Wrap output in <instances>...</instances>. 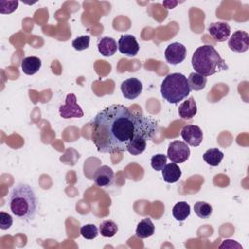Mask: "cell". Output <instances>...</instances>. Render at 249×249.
I'll return each instance as SVG.
<instances>
[{
    "instance_id": "obj_22",
    "label": "cell",
    "mask_w": 249,
    "mask_h": 249,
    "mask_svg": "<svg viewBox=\"0 0 249 249\" xmlns=\"http://www.w3.org/2000/svg\"><path fill=\"white\" fill-rule=\"evenodd\" d=\"M188 83H189L191 89L198 91L205 88L207 79H206V77H204L196 72H193L188 77Z\"/></svg>"
},
{
    "instance_id": "obj_25",
    "label": "cell",
    "mask_w": 249,
    "mask_h": 249,
    "mask_svg": "<svg viewBox=\"0 0 249 249\" xmlns=\"http://www.w3.org/2000/svg\"><path fill=\"white\" fill-rule=\"evenodd\" d=\"M80 233L86 239H93L98 235V229L93 224H87L81 227Z\"/></svg>"
},
{
    "instance_id": "obj_8",
    "label": "cell",
    "mask_w": 249,
    "mask_h": 249,
    "mask_svg": "<svg viewBox=\"0 0 249 249\" xmlns=\"http://www.w3.org/2000/svg\"><path fill=\"white\" fill-rule=\"evenodd\" d=\"M187 55V50L186 47L178 42L171 43L167 46L164 52L165 59L168 63L172 65H177L181 63Z\"/></svg>"
},
{
    "instance_id": "obj_28",
    "label": "cell",
    "mask_w": 249,
    "mask_h": 249,
    "mask_svg": "<svg viewBox=\"0 0 249 249\" xmlns=\"http://www.w3.org/2000/svg\"><path fill=\"white\" fill-rule=\"evenodd\" d=\"M18 1H0V13L1 14H10L18 8Z\"/></svg>"
},
{
    "instance_id": "obj_15",
    "label": "cell",
    "mask_w": 249,
    "mask_h": 249,
    "mask_svg": "<svg viewBox=\"0 0 249 249\" xmlns=\"http://www.w3.org/2000/svg\"><path fill=\"white\" fill-rule=\"evenodd\" d=\"M196 104L194 97L192 96L189 97L186 101H183L178 108L179 116L184 120H191L193 117L196 116Z\"/></svg>"
},
{
    "instance_id": "obj_19",
    "label": "cell",
    "mask_w": 249,
    "mask_h": 249,
    "mask_svg": "<svg viewBox=\"0 0 249 249\" xmlns=\"http://www.w3.org/2000/svg\"><path fill=\"white\" fill-rule=\"evenodd\" d=\"M154 232H155V226L151 221V219L149 218H145L141 220L138 223L135 231V234L139 238L150 237L154 234Z\"/></svg>"
},
{
    "instance_id": "obj_1",
    "label": "cell",
    "mask_w": 249,
    "mask_h": 249,
    "mask_svg": "<svg viewBox=\"0 0 249 249\" xmlns=\"http://www.w3.org/2000/svg\"><path fill=\"white\" fill-rule=\"evenodd\" d=\"M91 140L100 153L126 151L134 128V114L121 104L101 110L90 123Z\"/></svg>"
},
{
    "instance_id": "obj_18",
    "label": "cell",
    "mask_w": 249,
    "mask_h": 249,
    "mask_svg": "<svg viewBox=\"0 0 249 249\" xmlns=\"http://www.w3.org/2000/svg\"><path fill=\"white\" fill-rule=\"evenodd\" d=\"M42 62L37 56H27L21 61V70L26 75H34L41 68Z\"/></svg>"
},
{
    "instance_id": "obj_2",
    "label": "cell",
    "mask_w": 249,
    "mask_h": 249,
    "mask_svg": "<svg viewBox=\"0 0 249 249\" xmlns=\"http://www.w3.org/2000/svg\"><path fill=\"white\" fill-rule=\"evenodd\" d=\"M9 205L12 213L20 220L30 221L37 212L38 200L31 186L20 183L11 192Z\"/></svg>"
},
{
    "instance_id": "obj_5",
    "label": "cell",
    "mask_w": 249,
    "mask_h": 249,
    "mask_svg": "<svg viewBox=\"0 0 249 249\" xmlns=\"http://www.w3.org/2000/svg\"><path fill=\"white\" fill-rule=\"evenodd\" d=\"M191 92L188 79L181 73L168 74L160 86L161 96L171 104H177Z\"/></svg>"
},
{
    "instance_id": "obj_4",
    "label": "cell",
    "mask_w": 249,
    "mask_h": 249,
    "mask_svg": "<svg viewBox=\"0 0 249 249\" xmlns=\"http://www.w3.org/2000/svg\"><path fill=\"white\" fill-rule=\"evenodd\" d=\"M157 128V122L152 118L134 115L133 134L127 144L126 151L134 156L142 154L147 147V140L153 138Z\"/></svg>"
},
{
    "instance_id": "obj_29",
    "label": "cell",
    "mask_w": 249,
    "mask_h": 249,
    "mask_svg": "<svg viewBox=\"0 0 249 249\" xmlns=\"http://www.w3.org/2000/svg\"><path fill=\"white\" fill-rule=\"evenodd\" d=\"M13 225V218L10 214L1 211L0 212V229L1 230H8Z\"/></svg>"
},
{
    "instance_id": "obj_14",
    "label": "cell",
    "mask_w": 249,
    "mask_h": 249,
    "mask_svg": "<svg viewBox=\"0 0 249 249\" xmlns=\"http://www.w3.org/2000/svg\"><path fill=\"white\" fill-rule=\"evenodd\" d=\"M208 31L217 42H225L231 34V27L226 22H212L208 26Z\"/></svg>"
},
{
    "instance_id": "obj_21",
    "label": "cell",
    "mask_w": 249,
    "mask_h": 249,
    "mask_svg": "<svg viewBox=\"0 0 249 249\" xmlns=\"http://www.w3.org/2000/svg\"><path fill=\"white\" fill-rule=\"evenodd\" d=\"M224 158V154L217 148H211L203 154V160L211 166H218Z\"/></svg>"
},
{
    "instance_id": "obj_3",
    "label": "cell",
    "mask_w": 249,
    "mask_h": 249,
    "mask_svg": "<svg viewBox=\"0 0 249 249\" xmlns=\"http://www.w3.org/2000/svg\"><path fill=\"white\" fill-rule=\"evenodd\" d=\"M192 65L196 73L204 77L228 69L225 60L211 45H202L195 51L192 56Z\"/></svg>"
},
{
    "instance_id": "obj_16",
    "label": "cell",
    "mask_w": 249,
    "mask_h": 249,
    "mask_svg": "<svg viewBox=\"0 0 249 249\" xmlns=\"http://www.w3.org/2000/svg\"><path fill=\"white\" fill-rule=\"evenodd\" d=\"M97 48H98V52L102 55L112 56L117 52L118 46H117V42L115 41V39L106 36V37H103L99 40Z\"/></svg>"
},
{
    "instance_id": "obj_27",
    "label": "cell",
    "mask_w": 249,
    "mask_h": 249,
    "mask_svg": "<svg viewBox=\"0 0 249 249\" xmlns=\"http://www.w3.org/2000/svg\"><path fill=\"white\" fill-rule=\"evenodd\" d=\"M89 40H90V38H89V35L79 36V37H77L76 39H74L72 41V47L76 51H84V50L89 48Z\"/></svg>"
},
{
    "instance_id": "obj_26",
    "label": "cell",
    "mask_w": 249,
    "mask_h": 249,
    "mask_svg": "<svg viewBox=\"0 0 249 249\" xmlns=\"http://www.w3.org/2000/svg\"><path fill=\"white\" fill-rule=\"evenodd\" d=\"M167 157L163 154H156L151 158V166L153 169L159 171L161 170L166 164Z\"/></svg>"
},
{
    "instance_id": "obj_13",
    "label": "cell",
    "mask_w": 249,
    "mask_h": 249,
    "mask_svg": "<svg viewBox=\"0 0 249 249\" xmlns=\"http://www.w3.org/2000/svg\"><path fill=\"white\" fill-rule=\"evenodd\" d=\"M93 181L99 187H109L114 183V171L108 165L99 166L94 174Z\"/></svg>"
},
{
    "instance_id": "obj_24",
    "label": "cell",
    "mask_w": 249,
    "mask_h": 249,
    "mask_svg": "<svg viewBox=\"0 0 249 249\" xmlns=\"http://www.w3.org/2000/svg\"><path fill=\"white\" fill-rule=\"evenodd\" d=\"M195 213L201 219H207L212 214V206L205 201H197L194 205Z\"/></svg>"
},
{
    "instance_id": "obj_12",
    "label": "cell",
    "mask_w": 249,
    "mask_h": 249,
    "mask_svg": "<svg viewBox=\"0 0 249 249\" xmlns=\"http://www.w3.org/2000/svg\"><path fill=\"white\" fill-rule=\"evenodd\" d=\"M119 51L127 56H135L139 51V44L135 37L129 34L122 35L118 41Z\"/></svg>"
},
{
    "instance_id": "obj_11",
    "label": "cell",
    "mask_w": 249,
    "mask_h": 249,
    "mask_svg": "<svg viewBox=\"0 0 249 249\" xmlns=\"http://www.w3.org/2000/svg\"><path fill=\"white\" fill-rule=\"evenodd\" d=\"M229 48L235 53H244L249 49V35L245 31H235L228 42Z\"/></svg>"
},
{
    "instance_id": "obj_6",
    "label": "cell",
    "mask_w": 249,
    "mask_h": 249,
    "mask_svg": "<svg viewBox=\"0 0 249 249\" xmlns=\"http://www.w3.org/2000/svg\"><path fill=\"white\" fill-rule=\"evenodd\" d=\"M190 157V148L183 141L174 140L168 145L167 158L174 163L185 162Z\"/></svg>"
},
{
    "instance_id": "obj_17",
    "label": "cell",
    "mask_w": 249,
    "mask_h": 249,
    "mask_svg": "<svg viewBox=\"0 0 249 249\" xmlns=\"http://www.w3.org/2000/svg\"><path fill=\"white\" fill-rule=\"evenodd\" d=\"M161 170H162L163 180L166 183H175L180 179L182 175V171L180 167L177 165V163H174V162L165 164V166Z\"/></svg>"
},
{
    "instance_id": "obj_23",
    "label": "cell",
    "mask_w": 249,
    "mask_h": 249,
    "mask_svg": "<svg viewBox=\"0 0 249 249\" xmlns=\"http://www.w3.org/2000/svg\"><path fill=\"white\" fill-rule=\"evenodd\" d=\"M117 231L118 226L112 220H105L99 226V232L104 237H113Z\"/></svg>"
},
{
    "instance_id": "obj_20",
    "label": "cell",
    "mask_w": 249,
    "mask_h": 249,
    "mask_svg": "<svg viewBox=\"0 0 249 249\" xmlns=\"http://www.w3.org/2000/svg\"><path fill=\"white\" fill-rule=\"evenodd\" d=\"M191 213L190 204L186 201H179L177 202L172 208V215L173 217L180 222L185 221Z\"/></svg>"
},
{
    "instance_id": "obj_10",
    "label": "cell",
    "mask_w": 249,
    "mask_h": 249,
    "mask_svg": "<svg viewBox=\"0 0 249 249\" xmlns=\"http://www.w3.org/2000/svg\"><path fill=\"white\" fill-rule=\"evenodd\" d=\"M143 85L136 78H128L121 84V90L124 98L132 100L137 98L142 92Z\"/></svg>"
},
{
    "instance_id": "obj_30",
    "label": "cell",
    "mask_w": 249,
    "mask_h": 249,
    "mask_svg": "<svg viewBox=\"0 0 249 249\" xmlns=\"http://www.w3.org/2000/svg\"><path fill=\"white\" fill-rule=\"evenodd\" d=\"M220 248H238V249H242V246L237 243L235 240H231V239H227V240H224L223 243L219 246Z\"/></svg>"
},
{
    "instance_id": "obj_9",
    "label": "cell",
    "mask_w": 249,
    "mask_h": 249,
    "mask_svg": "<svg viewBox=\"0 0 249 249\" xmlns=\"http://www.w3.org/2000/svg\"><path fill=\"white\" fill-rule=\"evenodd\" d=\"M181 136L186 144L193 147L199 146L203 139V134L200 127L195 124L185 125L181 129Z\"/></svg>"
},
{
    "instance_id": "obj_7",
    "label": "cell",
    "mask_w": 249,
    "mask_h": 249,
    "mask_svg": "<svg viewBox=\"0 0 249 249\" xmlns=\"http://www.w3.org/2000/svg\"><path fill=\"white\" fill-rule=\"evenodd\" d=\"M59 115L63 119L81 118L84 116V112L80 105L77 103V98L74 93H69L66 96L65 104L59 107Z\"/></svg>"
}]
</instances>
